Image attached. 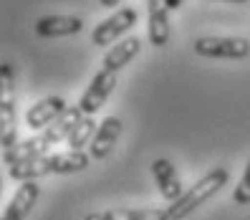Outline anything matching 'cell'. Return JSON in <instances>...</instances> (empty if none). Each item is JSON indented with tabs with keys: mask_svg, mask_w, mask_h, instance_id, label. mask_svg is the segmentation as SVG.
Segmentation results:
<instances>
[{
	"mask_svg": "<svg viewBox=\"0 0 250 220\" xmlns=\"http://www.w3.org/2000/svg\"><path fill=\"white\" fill-rule=\"evenodd\" d=\"M152 177L157 182V190L162 193V198L169 200V202H174L185 193L177 170H174V165L169 162V159H165V157H159V159H154V162H152Z\"/></svg>",
	"mask_w": 250,
	"mask_h": 220,
	"instance_id": "10",
	"label": "cell"
},
{
	"mask_svg": "<svg viewBox=\"0 0 250 220\" xmlns=\"http://www.w3.org/2000/svg\"><path fill=\"white\" fill-rule=\"evenodd\" d=\"M232 202L235 205H250V159L245 165V172H243L240 182L232 190Z\"/></svg>",
	"mask_w": 250,
	"mask_h": 220,
	"instance_id": "19",
	"label": "cell"
},
{
	"mask_svg": "<svg viewBox=\"0 0 250 220\" xmlns=\"http://www.w3.org/2000/svg\"><path fill=\"white\" fill-rule=\"evenodd\" d=\"M228 180H230L228 167H212L210 172H205L192 187L185 190V193L167 208L169 220H185L187 215H192L202 202H208L212 195H217L220 190L228 185Z\"/></svg>",
	"mask_w": 250,
	"mask_h": 220,
	"instance_id": "1",
	"label": "cell"
},
{
	"mask_svg": "<svg viewBox=\"0 0 250 220\" xmlns=\"http://www.w3.org/2000/svg\"><path fill=\"white\" fill-rule=\"evenodd\" d=\"M116 89V71H109V68H101L94 73L91 84L86 86V91L81 94L79 99V109L86 114V116H94L101 107L106 104V99L111 96V91Z\"/></svg>",
	"mask_w": 250,
	"mask_h": 220,
	"instance_id": "4",
	"label": "cell"
},
{
	"mask_svg": "<svg viewBox=\"0 0 250 220\" xmlns=\"http://www.w3.org/2000/svg\"><path fill=\"white\" fill-rule=\"evenodd\" d=\"M66 99L63 96H46V99H41L36 101V104L25 111V124L28 129H46L58 114H63L66 111Z\"/></svg>",
	"mask_w": 250,
	"mask_h": 220,
	"instance_id": "11",
	"label": "cell"
},
{
	"mask_svg": "<svg viewBox=\"0 0 250 220\" xmlns=\"http://www.w3.org/2000/svg\"><path fill=\"white\" fill-rule=\"evenodd\" d=\"M8 175L18 182H28V180H41L46 175H53L51 170V154H41L33 159H25V162H16L8 165Z\"/></svg>",
	"mask_w": 250,
	"mask_h": 220,
	"instance_id": "14",
	"label": "cell"
},
{
	"mask_svg": "<svg viewBox=\"0 0 250 220\" xmlns=\"http://www.w3.org/2000/svg\"><path fill=\"white\" fill-rule=\"evenodd\" d=\"M33 31L38 38H66L83 31V21L76 16H43L36 21Z\"/></svg>",
	"mask_w": 250,
	"mask_h": 220,
	"instance_id": "8",
	"label": "cell"
},
{
	"mask_svg": "<svg viewBox=\"0 0 250 220\" xmlns=\"http://www.w3.org/2000/svg\"><path fill=\"white\" fill-rule=\"evenodd\" d=\"M182 3H185V0H167L169 10H177V8H182Z\"/></svg>",
	"mask_w": 250,
	"mask_h": 220,
	"instance_id": "21",
	"label": "cell"
},
{
	"mask_svg": "<svg viewBox=\"0 0 250 220\" xmlns=\"http://www.w3.org/2000/svg\"><path fill=\"white\" fill-rule=\"evenodd\" d=\"M139 51H142V38L139 36H129V38L116 41V46L104 56V68L122 71L126 64H131L139 56Z\"/></svg>",
	"mask_w": 250,
	"mask_h": 220,
	"instance_id": "13",
	"label": "cell"
},
{
	"mask_svg": "<svg viewBox=\"0 0 250 220\" xmlns=\"http://www.w3.org/2000/svg\"><path fill=\"white\" fill-rule=\"evenodd\" d=\"M48 142L43 139L41 134L38 137H31V139H23V142H16L13 147L3 150V162L5 165H16V162H25V159H33V157H41L48 152Z\"/></svg>",
	"mask_w": 250,
	"mask_h": 220,
	"instance_id": "15",
	"label": "cell"
},
{
	"mask_svg": "<svg viewBox=\"0 0 250 220\" xmlns=\"http://www.w3.org/2000/svg\"><path fill=\"white\" fill-rule=\"evenodd\" d=\"M119 137H122V119L119 116H106L96 127V134L89 144L91 159H106L111 154V150L116 147V142H119Z\"/></svg>",
	"mask_w": 250,
	"mask_h": 220,
	"instance_id": "7",
	"label": "cell"
},
{
	"mask_svg": "<svg viewBox=\"0 0 250 220\" xmlns=\"http://www.w3.org/2000/svg\"><path fill=\"white\" fill-rule=\"evenodd\" d=\"M116 3H122V0H99V5L104 8H116Z\"/></svg>",
	"mask_w": 250,
	"mask_h": 220,
	"instance_id": "20",
	"label": "cell"
},
{
	"mask_svg": "<svg viewBox=\"0 0 250 220\" xmlns=\"http://www.w3.org/2000/svg\"><path fill=\"white\" fill-rule=\"evenodd\" d=\"M94 134H96V122L91 119V116H86L83 114V119L73 127V132L68 134V147L71 150H83L86 144H91V139H94Z\"/></svg>",
	"mask_w": 250,
	"mask_h": 220,
	"instance_id": "18",
	"label": "cell"
},
{
	"mask_svg": "<svg viewBox=\"0 0 250 220\" xmlns=\"http://www.w3.org/2000/svg\"><path fill=\"white\" fill-rule=\"evenodd\" d=\"M195 53L202 58H230V61H243L250 56V41L248 38H232V36H202L195 41Z\"/></svg>",
	"mask_w": 250,
	"mask_h": 220,
	"instance_id": "3",
	"label": "cell"
},
{
	"mask_svg": "<svg viewBox=\"0 0 250 220\" xmlns=\"http://www.w3.org/2000/svg\"><path fill=\"white\" fill-rule=\"evenodd\" d=\"M81 119H83V111L79 109V104H76V107H66L63 114H58L56 119L41 132V137L46 139L48 144H58V142L68 139V134L73 132V127H76Z\"/></svg>",
	"mask_w": 250,
	"mask_h": 220,
	"instance_id": "12",
	"label": "cell"
},
{
	"mask_svg": "<svg viewBox=\"0 0 250 220\" xmlns=\"http://www.w3.org/2000/svg\"><path fill=\"white\" fill-rule=\"evenodd\" d=\"M83 220H104V215H101V213H89Z\"/></svg>",
	"mask_w": 250,
	"mask_h": 220,
	"instance_id": "22",
	"label": "cell"
},
{
	"mask_svg": "<svg viewBox=\"0 0 250 220\" xmlns=\"http://www.w3.org/2000/svg\"><path fill=\"white\" fill-rule=\"evenodd\" d=\"M38 198H41V185H38L36 180L23 182V185L16 190V195L10 198L8 208H5L3 215H0V220H25L28 215H31L33 205L38 202Z\"/></svg>",
	"mask_w": 250,
	"mask_h": 220,
	"instance_id": "9",
	"label": "cell"
},
{
	"mask_svg": "<svg viewBox=\"0 0 250 220\" xmlns=\"http://www.w3.org/2000/svg\"><path fill=\"white\" fill-rule=\"evenodd\" d=\"M146 36L154 48H165L169 43V5L167 0H146Z\"/></svg>",
	"mask_w": 250,
	"mask_h": 220,
	"instance_id": "6",
	"label": "cell"
},
{
	"mask_svg": "<svg viewBox=\"0 0 250 220\" xmlns=\"http://www.w3.org/2000/svg\"><path fill=\"white\" fill-rule=\"evenodd\" d=\"M91 162V154H86L81 150H68V152H58L51 154V170L53 175H71V172H81Z\"/></svg>",
	"mask_w": 250,
	"mask_h": 220,
	"instance_id": "16",
	"label": "cell"
},
{
	"mask_svg": "<svg viewBox=\"0 0 250 220\" xmlns=\"http://www.w3.org/2000/svg\"><path fill=\"white\" fill-rule=\"evenodd\" d=\"M18 142V107H16V68L0 61V147L8 150Z\"/></svg>",
	"mask_w": 250,
	"mask_h": 220,
	"instance_id": "2",
	"label": "cell"
},
{
	"mask_svg": "<svg viewBox=\"0 0 250 220\" xmlns=\"http://www.w3.org/2000/svg\"><path fill=\"white\" fill-rule=\"evenodd\" d=\"M137 10L134 8H119L114 13V16H109L106 21H101L94 31H91V43L94 46H109V43H114L116 38H122L124 33H129L131 28L137 25Z\"/></svg>",
	"mask_w": 250,
	"mask_h": 220,
	"instance_id": "5",
	"label": "cell"
},
{
	"mask_svg": "<svg viewBox=\"0 0 250 220\" xmlns=\"http://www.w3.org/2000/svg\"><path fill=\"white\" fill-rule=\"evenodd\" d=\"M0 195H3V177H0Z\"/></svg>",
	"mask_w": 250,
	"mask_h": 220,
	"instance_id": "24",
	"label": "cell"
},
{
	"mask_svg": "<svg viewBox=\"0 0 250 220\" xmlns=\"http://www.w3.org/2000/svg\"><path fill=\"white\" fill-rule=\"evenodd\" d=\"M104 220H169L167 210L157 208H114L101 213Z\"/></svg>",
	"mask_w": 250,
	"mask_h": 220,
	"instance_id": "17",
	"label": "cell"
},
{
	"mask_svg": "<svg viewBox=\"0 0 250 220\" xmlns=\"http://www.w3.org/2000/svg\"><path fill=\"white\" fill-rule=\"evenodd\" d=\"M225 3H238V5H243V3H248V0H225Z\"/></svg>",
	"mask_w": 250,
	"mask_h": 220,
	"instance_id": "23",
	"label": "cell"
}]
</instances>
